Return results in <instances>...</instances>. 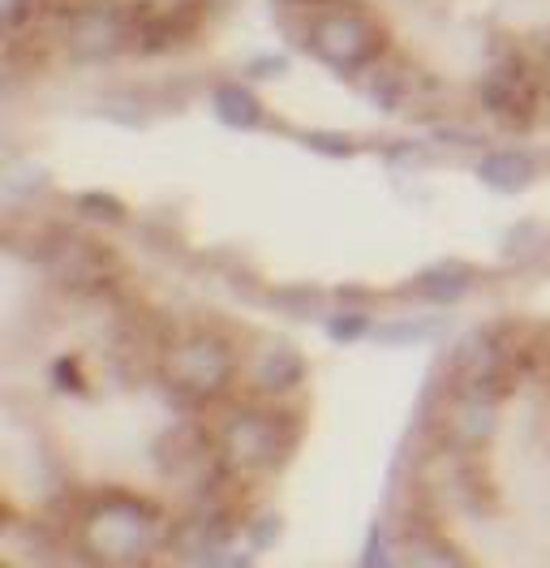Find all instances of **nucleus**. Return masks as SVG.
<instances>
[{"label":"nucleus","mask_w":550,"mask_h":568,"mask_svg":"<svg viewBox=\"0 0 550 568\" xmlns=\"http://www.w3.org/2000/svg\"><path fill=\"white\" fill-rule=\"evenodd\" d=\"M417 288L430 302H460L473 288V272L465 263H439V267H430V272L417 276Z\"/></svg>","instance_id":"nucleus-13"},{"label":"nucleus","mask_w":550,"mask_h":568,"mask_svg":"<svg viewBox=\"0 0 550 568\" xmlns=\"http://www.w3.org/2000/svg\"><path fill=\"white\" fill-rule=\"evenodd\" d=\"M366 327H370V320L366 315H336V320L327 323V332H332V341H357V336H366Z\"/></svg>","instance_id":"nucleus-16"},{"label":"nucleus","mask_w":550,"mask_h":568,"mask_svg":"<svg viewBox=\"0 0 550 568\" xmlns=\"http://www.w3.org/2000/svg\"><path fill=\"white\" fill-rule=\"evenodd\" d=\"M495 409H499V400L456 392V400L447 405V426H444L447 439L456 448H481L495 435Z\"/></svg>","instance_id":"nucleus-8"},{"label":"nucleus","mask_w":550,"mask_h":568,"mask_svg":"<svg viewBox=\"0 0 550 568\" xmlns=\"http://www.w3.org/2000/svg\"><path fill=\"white\" fill-rule=\"evenodd\" d=\"M302 379V357L293 354L288 345H272V349H263V354L254 357V384L258 392H288L293 384Z\"/></svg>","instance_id":"nucleus-10"},{"label":"nucleus","mask_w":550,"mask_h":568,"mask_svg":"<svg viewBox=\"0 0 550 568\" xmlns=\"http://www.w3.org/2000/svg\"><path fill=\"white\" fill-rule=\"evenodd\" d=\"M73 534L95 565H146L164 542H172L160 508L134 496H100L82 504Z\"/></svg>","instance_id":"nucleus-1"},{"label":"nucleus","mask_w":550,"mask_h":568,"mask_svg":"<svg viewBox=\"0 0 550 568\" xmlns=\"http://www.w3.org/2000/svg\"><path fill=\"white\" fill-rule=\"evenodd\" d=\"M533 250H547V233H542L538 224H516L512 237H508V254L533 258Z\"/></svg>","instance_id":"nucleus-14"},{"label":"nucleus","mask_w":550,"mask_h":568,"mask_svg":"<svg viewBox=\"0 0 550 568\" xmlns=\"http://www.w3.org/2000/svg\"><path fill=\"white\" fill-rule=\"evenodd\" d=\"M478 178L490 185V190H520V185H529L533 181V160L529 155H520V151H495V155H486L478 164Z\"/></svg>","instance_id":"nucleus-12"},{"label":"nucleus","mask_w":550,"mask_h":568,"mask_svg":"<svg viewBox=\"0 0 550 568\" xmlns=\"http://www.w3.org/2000/svg\"><path fill=\"white\" fill-rule=\"evenodd\" d=\"M211 104H215V116H220L228 130H258V121H263L258 95H254L249 87H241V82H220V87L211 91Z\"/></svg>","instance_id":"nucleus-9"},{"label":"nucleus","mask_w":550,"mask_h":568,"mask_svg":"<svg viewBox=\"0 0 550 568\" xmlns=\"http://www.w3.org/2000/svg\"><path fill=\"white\" fill-rule=\"evenodd\" d=\"M82 207H86V212H100V215H112V220H121V207H116V203H100V199H82Z\"/></svg>","instance_id":"nucleus-19"},{"label":"nucleus","mask_w":550,"mask_h":568,"mask_svg":"<svg viewBox=\"0 0 550 568\" xmlns=\"http://www.w3.org/2000/svg\"><path fill=\"white\" fill-rule=\"evenodd\" d=\"M65 43L73 61H86V65L112 61L125 48H134V13L108 9V4H86L69 18Z\"/></svg>","instance_id":"nucleus-6"},{"label":"nucleus","mask_w":550,"mask_h":568,"mask_svg":"<svg viewBox=\"0 0 550 568\" xmlns=\"http://www.w3.org/2000/svg\"><path fill=\"white\" fill-rule=\"evenodd\" d=\"M430 327H435V323H391V327H383L378 336H383L387 345H409V341H426Z\"/></svg>","instance_id":"nucleus-15"},{"label":"nucleus","mask_w":550,"mask_h":568,"mask_svg":"<svg viewBox=\"0 0 550 568\" xmlns=\"http://www.w3.org/2000/svg\"><path fill=\"white\" fill-rule=\"evenodd\" d=\"M309 48L323 65L340 73H357V70H370L375 61H383V48L387 39L378 31L375 22L357 9H327L309 22Z\"/></svg>","instance_id":"nucleus-3"},{"label":"nucleus","mask_w":550,"mask_h":568,"mask_svg":"<svg viewBox=\"0 0 550 568\" xmlns=\"http://www.w3.org/2000/svg\"><path fill=\"white\" fill-rule=\"evenodd\" d=\"M547 87H550V57H547Z\"/></svg>","instance_id":"nucleus-20"},{"label":"nucleus","mask_w":550,"mask_h":568,"mask_svg":"<svg viewBox=\"0 0 550 568\" xmlns=\"http://www.w3.org/2000/svg\"><path fill=\"white\" fill-rule=\"evenodd\" d=\"M43 267L52 272V281H61L73 293H91L116 272V254L86 233H52L43 246Z\"/></svg>","instance_id":"nucleus-5"},{"label":"nucleus","mask_w":550,"mask_h":568,"mask_svg":"<svg viewBox=\"0 0 550 568\" xmlns=\"http://www.w3.org/2000/svg\"><path fill=\"white\" fill-rule=\"evenodd\" d=\"M31 4H34V0H4V18H9V27H22Z\"/></svg>","instance_id":"nucleus-17"},{"label":"nucleus","mask_w":550,"mask_h":568,"mask_svg":"<svg viewBox=\"0 0 550 568\" xmlns=\"http://www.w3.org/2000/svg\"><path fill=\"white\" fill-rule=\"evenodd\" d=\"M481 104L490 108L495 116L512 121V130H524V125H529L533 104H538V87H533V78H529L520 57L495 65V73L481 82Z\"/></svg>","instance_id":"nucleus-7"},{"label":"nucleus","mask_w":550,"mask_h":568,"mask_svg":"<svg viewBox=\"0 0 550 568\" xmlns=\"http://www.w3.org/2000/svg\"><path fill=\"white\" fill-rule=\"evenodd\" d=\"M309 146H323V151H332V155H348L353 151V142H340V139H327V134H314V139H306Z\"/></svg>","instance_id":"nucleus-18"},{"label":"nucleus","mask_w":550,"mask_h":568,"mask_svg":"<svg viewBox=\"0 0 550 568\" xmlns=\"http://www.w3.org/2000/svg\"><path fill=\"white\" fill-rule=\"evenodd\" d=\"M288 444H293V423L275 409H241L220 430V457L241 474L272 469L275 462H284Z\"/></svg>","instance_id":"nucleus-4"},{"label":"nucleus","mask_w":550,"mask_h":568,"mask_svg":"<svg viewBox=\"0 0 550 568\" xmlns=\"http://www.w3.org/2000/svg\"><path fill=\"white\" fill-rule=\"evenodd\" d=\"M160 375L169 392L185 400H215L237 375V354L215 332H190V336H176L160 354Z\"/></svg>","instance_id":"nucleus-2"},{"label":"nucleus","mask_w":550,"mask_h":568,"mask_svg":"<svg viewBox=\"0 0 550 568\" xmlns=\"http://www.w3.org/2000/svg\"><path fill=\"white\" fill-rule=\"evenodd\" d=\"M417 82L421 73H412L400 61H375V78H370V95L383 108H405L409 100H417Z\"/></svg>","instance_id":"nucleus-11"}]
</instances>
